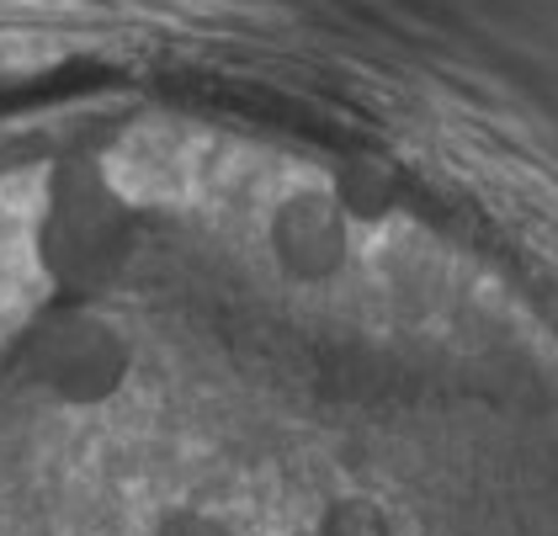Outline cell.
Returning a JSON list of instances; mask_svg holds the SVG:
<instances>
[{"label": "cell", "mask_w": 558, "mask_h": 536, "mask_svg": "<svg viewBox=\"0 0 558 536\" xmlns=\"http://www.w3.org/2000/svg\"><path fill=\"white\" fill-rule=\"evenodd\" d=\"M133 255V207L96 160L53 166L38 212V260L64 292L107 288Z\"/></svg>", "instance_id": "obj_1"}, {"label": "cell", "mask_w": 558, "mask_h": 536, "mask_svg": "<svg viewBox=\"0 0 558 536\" xmlns=\"http://www.w3.org/2000/svg\"><path fill=\"white\" fill-rule=\"evenodd\" d=\"M27 382L64 404V410H101L112 404L133 377V340L123 334L118 319L96 314V308H59L33 330L22 351Z\"/></svg>", "instance_id": "obj_2"}, {"label": "cell", "mask_w": 558, "mask_h": 536, "mask_svg": "<svg viewBox=\"0 0 558 536\" xmlns=\"http://www.w3.org/2000/svg\"><path fill=\"white\" fill-rule=\"evenodd\" d=\"M266 255L293 288H325L351 260V223L325 186H299L266 212Z\"/></svg>", "instance_id": "obj_3"}, {"label": "cell", "mask_w": 558, "mask_h": 536, "mask_svg": "<svg viewBox=\"0 0 558 536\" xmlns=\"http://www.w3.org/2000/svg\"><path fill=\"white\" fill-rule=\"evenodd\" d=\"M330 203L341 207V218L351 229H367V223H384L393 212V181H388L384 166L373 160H351V166H336V175L325 181Z\"/></svg>", "instance_id": "obj_4"}, {"label": "cell", "mask_w": 558, "mask_h": 536, "mask_svg": "<svg viewBox=\"0 0 558 536\" xmlns=\"http://www.w3.org/2000/svg\"><path fill=\"white\" fill-rule=\"evenodd\" d=\"M308 536H393V515L378 495H336L314 515Z\"/></svg>", "instance_id": "obj_5"}, {"label": "cell", "mask_w": 558, "mask_h": 536, "mask_svg": "<svg viewBox=\"0 0 558 536\" xmlns=\"http://www.w3.org/2000/svg\"><path fill=\"white\" fill-rule=\"evenodd\" d=\"M149 536H234V526H229V515H218L214 504L181 499V504H166L149 521Z\"/></svg>", "instance_id": "obj_6"}]
</instances>
